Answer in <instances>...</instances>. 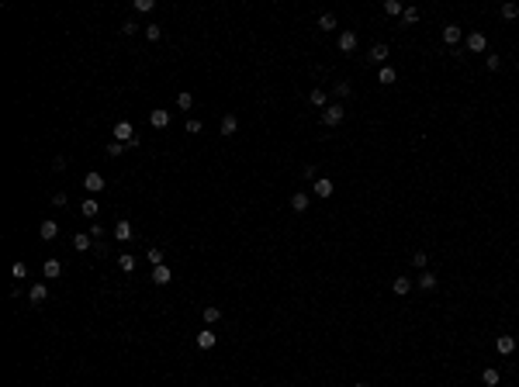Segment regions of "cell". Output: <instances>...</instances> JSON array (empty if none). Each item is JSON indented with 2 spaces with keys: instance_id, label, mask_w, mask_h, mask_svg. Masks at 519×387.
Returning a JSON list of instances; mask_svg holds the SVG:
<instances>
[{
  "instance_id": "6da1fadb",
  "label": "cell",
  "mask_w": 519,
  "mask_h": 387,
  "mask_svg": "<svg viewBox=\"0 0 519 387\" xmlns=\"http://www.w3.org/2000/svg\"><path fill=\"white\" fill-rule=\"evenodd\" d=\"M115 142L128 145V149H135V145H139V135H135L132 121H118V125H115Z\"/></svg>"
},
{
  "instance_id": "7a4b0ae2",
  "label": "cell",
  "mask_w": 519,
  "mask_h": 387,
  "mask_svg": "<svg viewBox=\"0 0 519 387\" xmlns=\"http://www.w3.org/2000/svg\"><path fill=\"white\" fill-rule=\"evenodd\" d=\"M343 118H346L343 104H329L326 111H322V125H326V128H336V125H343Z\"/></svg>"
},
{
  "instance_id": "3957f363",
  "label": "cell",
  "mask_w": 519,
  "mask_h": 387,
  "mask_svg": "<svg viewBox=\"0 0 519 387\" xmlns=\"http://www.w3.org/2000/svg\"><path fill=\"white\" fill-rule=\"evenodd\" d=\"M485 49H488L485 31H471V35H467V52H485Z\"/></svg>"
},
{
  "instance_id": "277c9868",
  "label": "cell",
  "mask_w": 519,
  "mask_h": 387,
  "mask_svg": "<svg viewBox=\"0 0 519 387\" xmlns=\"http://www.w3.org/2000/svg\"><path fill=\"white\" fill-rule=\"evenodd\" d=\"M312 194H315V197H322V201H326V197H332V180H329V176H319V180L312 183Z\"/></svg>"
},
{
  "instance_id": "5b68a950",
  "label": "cell",
  "mask_w": 519,
  "mask_h": 387,
  "mask_svg": "<svg viewBox=\"0 0 519 387\" xmlns=\"http://www.w3.org/2000/svg\"><path fill=\"white\" fill-rule=\"evenodd\" d=\"M367 59H370V62H377V66H385V62H388V45H385V42L370 45V52H367Z\"/></svg>"
},
{
  "instance_id": "8992f818",
  "label": "cell",
  "mask_w": 519,
  "mask_h": 387,
  "mask_svg": "<svg viewBox=\"0 0 519 387\" xmlns=\"http://www.w3.org/2000/svg\"><path fill=\"white\" fill-rule=\"evenodd\" d=\"M170 280H173V273H170L166 263H163V266H153V284H156V287H166Z\"/></svg>"
},
{
  "instance_id": "52a82bcc",
  "label": "cell",
  "mask_w": 519,
  "mask_h": 387,
  "mask_svg": "<svg viewBox=\"0 0 519 387\" xmlns=\"http://www.w3.org/2000/svg\"><path fill=\"white\" fill-rule=\"evenodd\" d=\"M461 35H464L461 24H454V21H450V24H443V42H446V45H457V42H461Z\"/></svg>"
},
{
  "instance_id": "ba28073f",
  "label": "cell",
  "mask_w": 519,
  "mask_h": 387,
  "mask_svg": "<svg viewBox=\"0 0 519 387\" xmlns=\"http://www.w3.org/2000/svg\"><path fill=\"white\" fill-rule=\"evenodd\" d=\"M83 187H87L90 194H100L104 190V173H87L83 176Z\"/></svg>"
},
{
  "instance_id": "9c48e42d",
  "label": "cell",
  "mask_w": 519,
  "mask_h": 387,
  "mask_svg": "<svg viewBox=\"0 0 519 387\" xmlns=\"http://www.w3.org/2000/svg\"><path fill=\"white\" fill-rule=\"evenodd\" d=\"M149 125H153V128H166V125H170V111H163V107L149 111Z\"/></svg>"
},
{
  "instance_id": "30bf717a",
  "label": "cell",
  "mask_w": 519,
  "mask_h": 387,
  "mask_svg": "<svg viewBox=\"0 0 519 387\" xmlns=\"http://www.w3.org/2000/svg\"><path fill=\"white\" fill-rule=\"evenodd\" d=\"M45 297H49V287H45V284H31L28 301H31V304H45Z\"/></svg>"
},
{
  "instance_id": "8fae6325",
  "label": "cell",
  "mask_w": 519,
  "mask_h": 387,
  "mask_svg": "<svg viewBox=\"0 0 519 387\" xmlns=\"http://www.w3.org/2000/svg\"><path fill=\"white\" fill-rule=\"evenodd\" d=\"M235 132H239V118H235V114H225V118H222V135L229 138V135H235Z\"/></svg>"
},
{
  "instance_id": "7c38bea8",
  "label": "cell",
  "mask_w": 519,
  "mask_h": 387,
  "mask_svg": "<svg viewBox=\"0 0 519 387\" xmlns=\"http://www.w3.org/2000/svg\"><path fill=\"white\" fill-rule=\"evenodd\" d=\"M357 49V31H343L339 35V52H353Z\"/></svg>"
},
{
  "instance_id": "4fadbf2b",
  "label": "cell",
  "mask_w": 519,
  "mask_h": 387,
  "mask_svg": "<svg viewBox=\"0 0 519 387\" xmlns=\"http://www.w3.org/2000/svg\"><path fill=\"white\" fill-rule=\"evenodd\" d=\"M391 290H395L398 297H405V294L412 290V277H395V284H391Z\"/></svg>"
},
{
  "instance_id": "5bb4252c",
  "label": "cell",
  "mask_w": 519,
  "mask_h": 387,
  "mask_svg": "<svg viewBox=\"0 0 519 387\" xmlns=\"http://www.w3.org/2000/svg\"><path fill=\"white\" fill-rule=\"evenodd\" d=\"M90 242H94L90 232H77V235H73V249H77V252H87V249H90Z\"/></svg>"
},
{
  "instance_id": "9a60e30c",
  "label": "cell",
  "mask_w": 519,
  "mask_h": 387,
  "mask_svg": "<svg viewBox=\"0 0 519 387\" xmlns=\"http://www.w3.org/2000/svg\"><path fill=\"white\" fill-rule=\"evenodd\" d=\"M115 239H118V242H128V239H132V221H118V225H115Z\"/></svg>"
},
{
  "instance_id": "2e32d148",
  "label": "cell",
  "mask_w": 519,
  "mask_h": 387,
  "mask_svg": "<svg viewBox=\"0 0 519 387\" xmlns=\"http://www.w3.org/2000/svg\"><path fill=\"white\" fill-rule=\"evenodd\" d=\"M42 273H45L49 280H56L59 273H62V263H59V259H45V266H42Z\"/></svg>"
},
{
  "instance_id": "e0dca14e",
  "label": "cell",
  "mask_w": 519,
  "mask_h": 387,
  "mask_svg": "<svg viewBox=\"0 0 519 387\" xmlns=\"http://www.w3.org/2000/svg\"><path fill=\"white\" fill-rule=\"evenodd\" d=\"M495 349L505 356V353H512V349H516V339H512V335H499V339H495Z\"/></svg>"
},
{
  "instance_id": "ac0fdd59",
  "label": "cell",
  "mask_w": 519,
  "mask_h": 387,
  "mask_svg": "<svg viewBox=\"0 0 519 387\" xmlns=\"http://www.w3.org/2000/svg\"><path fill=\"white\" fill-rule=\"evenodd\" d=\"M291 208L298 214H305L308 211V194H291Z\"/></svg>"
},
{
  "instance_id": "d6986e66",
  "label": "cell",
  "mask_w": 519,
  "mask_h": 387,
  "mask_svg": "<svg viewBox=\"0 0 519 387\" xmlns=\"http://www.w3.org/2000/svg\"><path fill=\"white\" fill-rule=\"evenodd\" d=\"M197 346H201V349H215V332L212 329L197 332Z\"/></svg>"
},
{
  "instance_id": "ffe728a7",
  "label": "cell",
  "mask_w": 519,
  "mask_h": 387,
  "mask_svg": "<svg viewBox=\"0 0 519 387\" xmlns=\"http://www.w3.org/2000/svg\"><path fill=\"white\" fill-rule=\"evenodd\" d=\"M39 235H42V239H56V235H59V225H56V221H42V225H39Z\"/></svg>"
},
{
  "instance_id": "44dd1931",
  "label": "cell",
  "mask_w": 519,
  "mask_h": 387,
  "mask_svg": "<svg viewBox=\"0 0 519 387\" xmlns=\"http://www.w3.org/2000/svg\"><path fill=\"white\" fill-rule=\"evenodd\" d=\"M177 107H180V111H191V107H194L191 90H180V94H177Z\"/></svg>"
},
{
  "instance_id": "7402d4cb",
  "label": "cell",
  "mask_w": 519,
  "mask_h": 387,
  "mask_svg": "<svg viewBox=\"0 0 519 387\" xmlns=\"http://www.w3.org/2000/svg\"><path fill=\"white\" fill-rule=\"evenodd\" d=\"M395 80H398V73H395L391 66H381V69H377V83H395Z\"/></svg>"
},
{
  "instance_id": "603a6c76",
  "label": "cell",
  "mask_w": 519,
  "mask_h": 387,
  "mask_svg": "<svg viewBox=\"0 0 519 387\" xmlns=\"http://www.w3.org/2000/svg\"><path fill=\"white\" fill-rule=\"evenodd\" d=\"M118 266H121L125 273H132L135 270V256L132 252H121V256H118Z\"/></svg>"
},
{
  "instance_id": "cb8c5ba5",
  "label": "cell",
  "mask_w": 519,
  "mask_h": 387,
  "mask_svg": "<svg viewBox=\"0 0 519 387\" xmlns=\"http://www.w3.org/2000/svg\"><path fill=\"white\" fill-rule=\"evenodd\" d=\"M416 21H419V7H405V11H402V24L408 28V24H416Z\"/></svg>"
},
{
  "instance_id": "d4e9b609",
  "label": "cell",
  "mask_w": 519,
  "mask_h": 387,
  "mask_svg": "<svg viewBox=\"0 0 519 387\" xmlns=\"http://www.w3.org/2000/svg\"><path fill=\"white\" fill-rule=\"evenodd\" d=\"M332 94H336V97H350V94H353V87H350L346 80H336V83H332Z\"/></svg>"
},
{
  "instance_id": "484cf974",
  "label": "cell",
  "mask_w": 519,
  "mask_h": 387,
  "mask_svg": "<svg viewBox=\"0 0 519 387\" xmlns=\"http://www.w3.org/2000/svg\"><path fill=\"white\" fill-rule=\"evenodd\" d=\"M419 287H423V290H436V273H419Z\"/></svg>"
},
{
  "instance_id": "4316f807",
  "label": "cell",
  "mask_w": 519,
  "mask_h": 387,
  "mask_svg": "<svg viewBox=\"0 0 519 387\" xmlns=\"http://www.w3.org/2000/svg\"><path fill=\"white\" fill-rule=\"evenodd\" d=\"M402 11H405V7L398 4V0H385V14H391V18H402Z\"/></svg>"
},
{
  "instance_id": "83f0119b",
  "label": "cell",
  "mask_w": 519,
  "mask_h": 387,
  "mask_svg": "<svg viewBox=\"0 0 519 387\" xmlns=\"http://www.w3.org/2000/svg\"><path fill=\"white\" fill-rule=\"evenodd\" d=\"M308 100H312L315 107H326V90H322V87H315V90L308 94Z\"/></svg>"
},
{
  "instance_id": "f1b7e54d",
  "label": "cell",
  "mask_w": 519,
  "mask_h": 387,
  "mask_svg": "<svg viewBox=\"0 0 519 387\" xmlns=\"http://www.w3.org/2000/svg\"><path fill=\"white\" fill-rule=\"evenodd\" d=\"M502 18H505V21H516L519 18V4H502Z\"/></svg>"
},
{
  "instance_id": "f546056e",
  "label": "cell",
  "mask_w": 519,
  "mask_h": 387,
  "mask_svg": "<svg viewBox=\"0 0 519 387\" xmlns=\"http://www.w3.org/2000/svg\"><path fill=\"white\" fill-rule=\"evenodd\" d=\"M80 211H83V218H94V214H97V201H94V197H87V201L80 204Z\"/></svg>"
},
{
  "instance_id": "4dcf8cb0",
  "label": "cell",
  "mask_w": 519,
  "mask_h": 387,
  "mask_svg": "<svg viewBox=\"0 0 519 387\" xmlns=\"http://www.w3.org/2000/svg\"><path fill=\"white\" fill-rule=\"evenodd\" d=\"M319 28L322 31H332L336 28V14H319Z\"/></svg>"
},
{
  "instance_id": "1f68e13d",
  "label": "cell",
  "mask_w": 519,
  "mask_h": 387,
  "mask_svg": "<svg viewBox=\"0 0 519 387\" xmlns=\"http://www.w3.org/2000/svg\"><path fill=\"white\" fill-rule=\"evenodd\" d=\"M201 315H204V322H208V325H215V322H218V318H222V311L215 308V304H208V308L201 311Z\"/></svg>"
},
{
  "instance_id": "d6a6232c",
  "label": "cell",
  "mask_w": 519,
  "mask_h": 387,
  "mask_svg": "<svg viewBox=\"0 0 519 387\" xmlns=\"http://www.w3.org/2000/svg\"><path fill=\"white\" fill-rule=\"evenodd\" d=\"M481 380H485L488 387H495V384H499V370H495V367H488L485 373H481Z\"/></svg>"
},
{
  "instance_id": "836d02e7",
  "label": "cell",
  "mask_w": 519,
  "mask_h": 387,
  "mask_svg": "<svg viewBox=\"0 0 519 387\" xmlns=\"http://www.w3.org/2000/svg\"><path fill=\"white\" fill-rule=\"evenodd\" d=\"M159 35H163L159 24H146V38H149V42H159Z\"/></svg>"
},
{
  "instance_id": "e575fe53",
  "label": "cell",
  "mask_w": 519,
  "mask_h": 387,
  "mask_svg": "<svg viewBox=\"0 0 519 387\" xmlns=\"http://www.w3.org/2000/svg\"><path fill=\"white\" fill-rule=\"evenodd\" d=\"M146 259H149L153 266H163V249H149V252H146Z\"/></svg>"
},
{
  "instance_id": "d590c367",
  "label": "cell",
  "mask_w": 519,
  "mask_h": 387,
  "mask_svg": "<svg viewBox=\"0 0 519 387\" xmlns=\"http://www.w3.org/2000/svg\"><path fill=\"white\" fill-rule=\"evenodd\" d=\"M426 263H429V256H426L423 249H419V252H412V266H419V270H423Z\"/></svg>"
},
{
  "instance_id": "8d00e7d4",
  "label": "cell",
  "mask_w": 519,
  "mask_h": 387,
  "mask_svg": "<svg viewBox=\"0 0 519 387\" xmlns=\"http://www.w3.org/2000/svg\"><path fill=\"white\" fill-rule=\"evenodd\" d=\"M11 277L24 280V277H28V266H24V263H14V266H11Z\"/></svg>"
},
{
  "instance_id": "74e56055",
  "label": "cell",
  "mask_w": 519,
  "mask_h": 387,
  "mask_svg": "<svg viewBox=\"0 0 519 387\" xmlns=\"http://www.w3.org/2000/svg\"><path fill=\"white\" fill-rule=\"evenodd\" d=\"M485 66H488V73H495V69L502 66V59L499 56H485Z\"/></svg>"
},
{
  "instance_id": "f35d334b",
  "label": "cell",
  "mask_w": 519,
  "mask_h": 387,
  "mask_svg": "<svg viewBox=\"0 0 519 387\" xmlns=\"http://www.w3.org/2000/svg\"><path fill=\"white\" fill-rule=\"evenodd\" d=\"M128 149V145H121V142H108V156H121Z\"/></svg>"
},
{
  "instance_id": "ab89813d",
  "label": "cell",
  "mask_w": 519,
  "mask_h": 387,
  "mask_svg": "<svg viewBox=\"0 0 519 387\" xmlns=\"http://www.w3.org/2000/svg\"><path fill=\"white\" fill-rule=\"evenodd\" d=\"M135 11H142V14H149V11H153V0H135Z\"/></svg>"
},
{
  "instance_id": "60d3db41",
  "label": "cell",
  "mask_w": 519,
  "mask_h": 387,
  "mask_svg": "<svg viewBox=\"0 0 519 387\" xmlns=\"http://www.w3.org/2000/svg\"><path fill=\"white\" fill-rule=\"evenodd\" d=\"M135 31H139V24H135V21H125V24H121V35H135Z\"/></svg>"
},
{
  "instance_id": "b9f144b4",
  "label": "cell",
  "mask_w": 519,
  "mask_h": 387,
  "mask_svg": "<svg viewBox=\"0 0 519 387\" xmlns=\"http://www.w3.org/2000/svg\"><path fill=\"white\" fill-rule=\"evenodd\" d=\"M187 132H191V135H197V132H201V121H197V118H191V121H187Z\"/></svg>"
},
{
  "instance_id": "7bdbcfd3",
  "label": "cell",
  "mask_w": 519,
  "mask_h": 387,
  "mask_svg": "<svg viewBox=\"0 0 519 387\" xmlns=\"http://www.w3.org/2000/svg\"><path fill=\"white\" fill-rule=\"evenodd\" d=\"M52 170H56V173H62V170H66V159H62V156H56V159H52Z\"/></svg>"
},
{
  "instance_id": "ee69618b",
  "label": "cell",
  "mask_w": 519,
  "mask_h": 387,
  "mask_svg": "<svg viewBox=\"0 0 519 387\" xmlns=\"http://www.w3.org/2000/svg\"><path fill=\"white\" fill-rule=\"evenodd\" d=\"M52 204L56 208H66V194H52Z\"/></svg>"
},
{
  "instance_id": "f6af8a7d",
  "label": "cell",
  "mask_w": 519,
  "mask_h": 387,
  "mask_svg": "<svg viewBox=\"0 0 519 387\" xmlns=\"http://www.w3.org/2000/svg\"><path fill=\"white\" fill-rule=\"evenodd\" d=\"M301 173H305L308 180H312V183H315V180H319V173H315V166H305V170H301Z\"/></svg>"
},
{
  "instance_id": "bcb514c9",
  "label": "cell",
  "mask_w": 519,
  "mask_h": 387,
  "mask_svg": "<svg viewBox=\"0 0 519 387\" xmlns=\"http://www.w3.org/2000/svg\"><path fill=\"white\" fill-rule=\"evenodd\" d=\"M353 387H367V384H353Z\"/></svg>"
}]
</instances>
